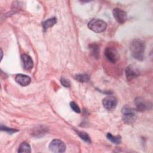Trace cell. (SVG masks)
I'll list each match as a JSON object with an SVG mask.
<instances>
[{"mask_svg":"<svg viewBox=\"0 0 153 153\" xmlns=\"http://www.w3.org/2000/svg\"><path fill=\"white\" fill-rule=\"evenodd\" d=\"M121 112L123 120L127 124H133L137 118L136 111L127 105L123 106Z\"/></svg>","mask_w":153,"mask_h":153,"instance_id":"obj_2","label":"cell"},{"mask_svg":"<svg viewBox=\"0 0 153 153\" xmlns=\"http://www.w3.org/2000/svg\"><path fill=\"white\" fill-rule=\"evenodd\" d=\"M103 105L107 110H112L115 108L117 105V99L112 96H108L103 99Z\"/></svg>","mask_w":153,"mask_h":153,"instance_id":"obj_8","label":"cell"},{"mask_svg":"<svg viewBox=\"0 0 153 153\" xmlns=\"http://www.w3.org/2000/svg\"><path fill=\"white\" fill-rule=\"evenodd\" d=\"M113 16L115 20L120 24L124 23L127 19V13L124 11L118 8L114 9Z\"/></svg>","mask_w":153,"mask_h":153,"instance_id":"obj_9","label":"cell"},{"mask_svg":"<svg viewBox=\"0 0 153 153\" xmlns=\"http://www.w3.org/2000/svg\"><path fill=\"white\" fill-rule=\"evenodd\" d=\"M21 60L24 68L26 70H30L33 66V62L32 58L26 54L21 56Z\"/></svg>","mask_w":153,"mask_h":153,"instance_id":"obj_10","label":"cell"},{"mask_svg":"<svg viewBox=\"0 0 153 153\" xmlns=\"http://www.w3.org/2000/svg\"><path fill=\"white\" fill-rule=\"evenodd\" d=\"M78 136L83 140H84L85 142L88 143H90L91 142V139H90V136H88V134L84 132V131H76Z\"/></svg>","mask_w":153,"mask_h":153,"instance_id":"obj_17","label":"cell"},{"mask_svg":"<svg viewBox=\"0 0 153 153\" xmlns=\"http://www.w3.org/2000/svg\"><path fill=\"white\" fill-rule=\"evenodd\" d=\"M70 106H71V108H72V109L74 111V112H76V113H79L80 112V109H79V106L77 105V104L75 103V102H71V103H70Z\"/></svg>","mask_w":153,"mask_h":153,"instance_id":"obj_19","label":"cell"},{"mask_svg":"<svg viewBox=\"0 0 153 153\" xmlns=\"http://www.w3.org/2000/svg\"><path fill=\"white\" fill-rule=\"evenodd\" d=\"M60 82L61 84L65 87H69L71 86V82L70 81L65 78V77H62L60 79Z\"/></svg>","mask_w":153,"mask_h":153,"instance_id":"obj_18","label":"cell"},{"mask_svg":"<svg viewBox=\"0 0 153 153\" xmlns=\"http://www.w3.org/2000/svg\"><path fill=\"white\" fill-rule=\"evenodd\" d=\"M126 76L128 81H131L139 75V71L134 65H130L125 71Z\"/></svg>","mask_w":153,"mask_h":153,"instance_id":"obj_7","label":"cell"},{"mask_svg":"<svg viewBox=\"0 0 153 153\" xmlns=\"http://www.w3.org/2000/svg\"><path fill=\"white\" fill-rule=\"evenodd\" d=\"M89 49L91 54L95 59H99V45L96 44H91L89 45Z\"/></svg>","mask_w":153,"mask_h":153,"instance_id":"obj_12","label":"cell"},{"mask_svg":"<svg viewBox=\"0 0 153 153\" xmlns=\"http://www.w3.org/2000/svg\"><path fill=\"white\" fill-rule=\"evenodd\" d=\"M15 81L22 86H26L30 83L31 79L27 75L24 74H17L15 77Z\"/></svg>","mask_w":153,"mask_h":153,"instance_id":"obj_11","label":"cell"},{"mask_svg":"<svg viewBox=\"0 0 153 153\" xmlns=\"http://www.w3.org/2000/svg\"><path fill=\"white\" fill-rule=\"evenodd\" d=\"M88 27L94 32L100 33L106 30L107 25L106 22L102 20L93 19L88 22Z\"/></svg>","mask_w":153,"mask_h":153,"instance_id":"obj_3","label":"cell"},{"mask_svg":"<svg viewBox=\"0 0 153 153\" xmlns=\"http://www.w3.org/2000/svg\"><path fill=\"white\" fill-rule=\"evenodd\" d=\"M1 130H4V131H5L10 134L11 133H15L16 131H17L18 130H16V129H14V128H8L5 126H1Z\"/></svg>","mask_w":153,"mask_h":153,"instance_id":"obj_20","label":"cell"},{"mask_svg":"<svg viewBox=\"0 0 153 153\" xmlns=\"http://www.w3.org/2000/svg\"><path fill=\"white\" fill-rule=\"evenodd\" d=\"M56 22H57V20L55 17L47 19V20L44 22L42 23V26H43L44 29L45 30L47 29H48L49 27L53 26L56 23Z\"/></svg>","mask_w":153,"mask_h":153,"instance_id":"obj_13","label":"cell"},{"mask_svg":"<svg viewBox=\"0 0 153 153\" xmlns=\"http://www.w3.org/2000/svg\"><path fill=\"white\" fill-rule=\"evenodd\" d=\"M65 148V143L59 139L53 140L49 145L50 150L53 152H63Z\"/></svg>","mask_w":153,"mask_h":153,"instance_id":"obj_6","label":"cell"},{"mask_svg":"<svg viewBox=\"0 0 153 153\" xmlns=\"http://www.w3.org/2000/svg\"><path fill=\"white\" fill-rule=\"evenodd\" d=\"M76 79L80 82H86L90 80V76L86 74H78L75 76Z\"/></svg>","mask_w":153,"mask_h":153,"instance_id":"obj_16","label":"cell"},{"mask_svg":"<svg viewBox=\"0 0 153 153\" xmlns=\"http://www.w3.org/2000/svg\"><path fill=\"white\" fill-rule=\"evenodd\" d=\"M105 56L106 58L112 63H115L117 62L119 59V54L117 50L111 47H106L105 50Z\"/></svg>","mask_w":153,"mask_h":153,"instance_id":"obj_5","label":"cell"},{"mask_svg":"<svg viewBox=\"0 0 153 153\" xmlns=\"http://www.w3.org/2000/svg\"><path fill=\"white\" fill-rule=\"evenodd\" d=\"M106 137L109 140L114 144H120L121 141V137L120 136H113L111 133H108L106 135Z\"/></svg>","mask_w":153,"mask_h":153,"instance_id":"obj_15","label":"cell"},{"mask_svg":"<svg viewBox=\"0 0 153 153\" xmlns=\"http://www.w3.org/2000/svg\"><path fill=\"white\" fill-rule=\"evenodd\" d=\"M31 148L30 145L26 142H23L20 144L18 149V152L23 153V152H30Z\"/></svg>","mask_w":153,"mask_h":153,"instance_id":"obj_14","label":"cell"},{"mask_svg":"<svg viewBox=\"0 0 153 153\" xmlns=\"http://www.w3.org/2000/svg\"><path fill=\"white\" fill-rule=\"evenodd\" d=\"M144 42L140 39H134L130 44V50L132 56L137 60L142 61L144 59Z\"/></svg>","mask_w":153,"mask_h":153,"instance_id":"obj_1","label":"cell"},{"mask_svg":"<svg viewBox=\"0 0 153 153\" xmlns=\"http://www.w3.org/2000/svg\"><path fill=\"white\" fill-rule=\"evenodd\" d=\"M134 104L137 111L139 112H144L151 108L152 104L149 101L145 100L142 97H137L134 100Z\"/></svg>","mask_w":153,"mask_h":153,"instance_id":"obj_4","label":"cell"}]
</instances>
